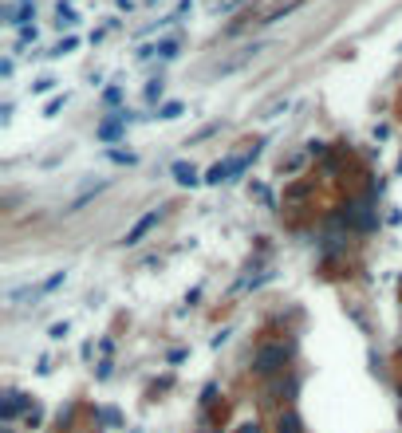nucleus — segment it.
<instances>
[{"label": "nucleus", "instance_id": "6ab92c4d", "mask_svg": "<svg viewBox=\"0 0 402 433\" xmlns=\"http://www.w3.org/2000/svg\"><path fill=\"white\" fill-rule=\"evenodd\" d=\"M119 4H122V8H126V4H131V0H119Z\"/></svg>", "mask_w": 402, "mask_h": 433}, {"label": "nucleus", "instance_id": "f8f14e48", "mask_svg": "<svg viewBox=\"0 0 402 433\" xmlns=\"http://www.w3.org/2000/svg\"><path fill=\"white\" fill-rule=\"evenodd\" d=\"M178 114H182V103H166V107L158 110V119H166V122H174Z\"/></svg>", "mask_w": 402, "mask_h": 433}, {"label": "nucleus", "instance_id": "0eeeda50", "mask_svg": "<svg viewBox=\"0 0 402 433\" xmlns=\"http://www.w3.org/2000/svg\"><path fill=\"white\" fill-rule=\"evenodd\" d=\"M174 178L182 181V185H197V181H201V178H197V169L190 166V162H174Z\"/></svg>", "mask_w": 402, "mask_h": 433}, {"label": "nucleus", "instance_id": "39448f33", "mask_svg": "<svg viewBox=\"0 0 402 433\" xmlns=\"http://www.w3.org/2000/svg\"><path fill=\"white\" fill-rule=\"evenodd\" d=\"M131 122H134V119L126 114V110H122V114H115V119H107L103 126H99V138H103V142H110V138H119V134L131 126Z\"/></svg>", "mask_w": 402, "mask_h": 433}, {"label": "nucleus", "instance_id": "423d86ee", "mask_svg": "<svg viewBox=\"0 0 402 433\" xmlns=\"http://www.w3.org/2000/svg\"><path fill=\"white\" fill-rule=\"evenodd\" d=\"M24 406H28V398H24V394H16V390H8V394H4V409H0V414H4V421H12Z\"/></svg>", "mask_w": 402, "mask_h": 433}, {"label": "nucleus", "instance_id": "2eb2a0df", "mask_svg": "<svg viewBox=\"0 0 402 433\" xmlns=\"http://www.w3.org/2000/svg\"><path fill=\"white\" fill-rule=\"evenodd\" d=\"M24 44H36V28H32V24L20 28V48H24Z\"/></svg>", "mask_w": 402, "mask_h": 433}, {"label": "nucleus", "instance_id": "20e7f679", "mask_svg": "<svg viewBox=\"0 0 402 433\" xmlns=\"http://www.w3.org/2000/svg\"><path fill=\"white\" fill-rule=\"evenodd\" d=\"M265 48H268V44H249V48H244L241 56H233L229 63H221V67H217V75H233V71H237V67H244V63H249V60H256V56H260V51H265Z\"/></svg>", "mask_w": 402, "mask_h": 433}, {"label": "nucleus", "instance_id": "f3484780", "mask_svg": "<svg viewBox=\"0 0 402 433\" xmlns=\"http://www.w3.org/2000/svg\"><path fill=\"white\" fill-rule=\"evenodd\" d=\"M158 95H162V83H158V79H154V83L146 87V99H150V103H154V99H158Z\"/></svg>", "mask_w": 402, "mask_h": 433}, {"label": "nucleus", "instance_id": "9d476101", "mask_svg": "<svg viewBox=\"0 0 402 433\" xmlns=\"http://www.w3.org/2000/svg\"><path fill=\"white\" fill-rule=\"evenodd\" d=\"M75 48H79V40L67 36V40H60V44H56V48H51L48 56H51V60H60V56H67V51H75Z\"/></svg>", "mask_w": 402, "mask_h": 433}, {"label": "nucleus", "instance_id": "7ed1b4c3", "mask_svg": "<svg viewBox=\"0 0 402 433\" xmlns=\"http://www.w3.org/2000/svg\"><path fill=\"white\" fill-rule=\"evenodd\" d=\"M154 225H158V209H150L146 216H138V221H134L131 229H126V237H122V244H138V241H142V237H146L150 229H154Z\"/></svg>", "mask_w": 402, "mask_h": 433}, {"label": "nucleus", "instance_id": "f257e3e1", "mask_svg": "<svg viewBox=\"0 0 402 433\" xmlns=\"http://www.w3.org/2000/svg\"><path fill=\"white\" fill-rule=\"evenodd\" d=\"M284 362H288V347L284 343H265V347L256 350V374H276L284 371Z\"/></svg>", "mask_w": 402, "mask_h": 433}, {"label": "nucleus", "instance_id": "f03ea898", "mask_svg": "<svg viewBox=\"0 0 402 433\" xmlns=\"http://www.w3.org/2000/svg\"><path fill=\"white\" fill-rule=\"evenodd\" d=\"M343 221L347 225H355V229H375V209H371V201H355V205H347V213H343Z\"/></svg>", "mask_w": 402, "mask_h": 433}, {"label": "nucleus", "instance_id": "4468645a", "mask_svg": "<svg viewBox=\"0 0 402 433\" xmlns=\"http://www.w3.org/2000/svg\"><path fill=\"white\" fill-rule=\"evenodd\" d=\"M110 162H119V166H134V154H126V150H110Z\"/></svg>", "mask_w": 402, "mask_h": 433}, {"label": "nucleus", "instance_id": "9b49d317", "mask_svg": "<svg viewBox=\"0 0 402 433\" xmlns=\"http://www.w3.org/2000/svg\"><path fill=\"white\" fill-rule=\"evenodd\" d=\"M51 87H56V79H51V75H44V79H36V83H32V95H48Z\"/></svg>", "mask_w": 402, "mask_h": 433}, {"label": "nucleus", "instance_id": "aec40b11", "mask_svg": "<svg viewBox=\"0 0 402 433\" xmlns=\"http://www.w3.org/2000/svg\"><path fill=\"white\" fill-rule=\"evenodd\" d=\"M0 433H12V430H0Z\"/></svg>", "mask_w": 402, "mask_h": 433}, {"label": "nucleus", "instance_id": "dca6fc26", "mask_svg": "<svg viewBox=\"0 0 402 433\" xmlns=\"http://www.w3.org/2000/svg\"><path fill=\"white\" fill-rule=\"evenodd\" d=\"M67 331H72V327H67V323H56V327H51V331H48V335H51V339H63V335H67Z\"/></svg>", "mask_w": 402, "mask_h": 433}, {"label": "nucleus", "instance_id": "ddd939ff", "mask_svg": "<svg viewBox=\"0 0 402 433\" xmlns=\"http://www.w3.org/2000/svg\"><path fill=\"white\" fill-rule=\"evenodd\" d=\"M63 103H67V91H63V95H56V99H51L48 107H44V114H48V119H51V114H60V110H63Z\"/></svg>", "mask_w": 402, "mask_h": 433}, {"label": "nucleus", "instance_id": "a211bd4d", "mask_svg": "<svg viewBox=\"0 0 402 433\" xmlns=\"http://www.w3.org/2000/svg\"><path fill=\"white\" fill-rule=\"evenodd\" d=\"M103 99H107L110 107H115V103H119V99H122V91H119V87H110V91H107V95H103Z\"/></svg>", "mask_w": 402, "mask_h": 433}, {"label": "nucleus", "instance_id": "6e6552de", "mask_svg": "<svg viewBox=\"0 0 402 433\" xmlns=\"http://www.w3.org/2000/svg\"><path fill=\"white\" fill-rule=\"evenodd\" d=\"M56 24H60V28H75V24H79V16H75L72 4H60V8H56Z\"/></svg>", "mask_w": 402, "mask_h": 433}, {"label": "nucleus", "instance_id": "1a4fd4ad", "mask_svg": "<svg viewBox=\"0 0 402 433\" xmlns=\"http://www.w3.org/2000/svg\"><path fill=\"white\" fill-rule=\"evenodd\" d=\"M276 433H300V418H296V414H280V421H276Z\"/></svg>", "mask_w": 402, "mask_h": 433}]
</instances>
